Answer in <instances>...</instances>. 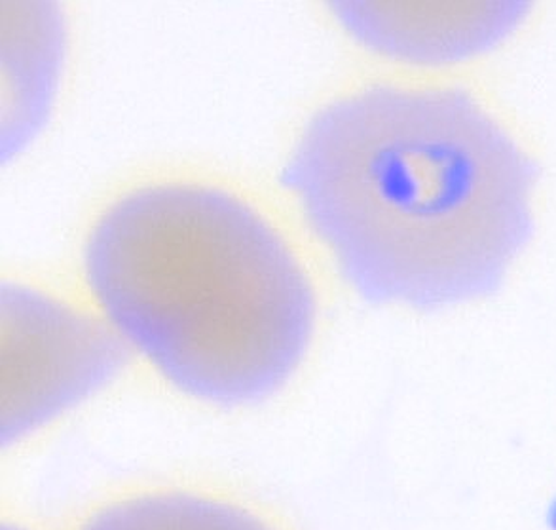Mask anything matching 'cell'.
<instances>
[{
  "mask_svg": "<svg viewBox=\"0 0 556 530\" xmlns=\"http://www.w3.org/2000/svg\"><path fill=\"white\" fill-rule=\"evenodd\" d=\"M538 167L471 91L370 84L306 124L283 169L352 288L441 308L489 295L534 228Z\"/></svg>",
  "mask_w": 556,
  "mask_h": 530,
  "instance_id": "obj_1",
  "label": "cell"
},
{
  "mask_svg": "<svg viewBox=\"0 0 556 530\" xmlns=\"http://www.w3.org/2000/svg\"><path fill=\"white\" fill-rule=\"evenodd\" d=\"M84 274L122 339L203 402L274 394L314 333L316 296L293 248L210 185L156 182L114 200L86 238Z\"/></svg>",
  "mask_w": 556,
  "mask_h": 530,
  "instance_id": "obj_2",
  "label": "cell"
},
{
  "mask_svg": "<svg viewBox=\"0 0 556 530\" xmlns=\"http://www.w3.org/2000/svg\"><path fill=\"white\" fill-rule=\"evenodd\" d=\"M0 318L4 441L75 407L122 364L121 342L103 324L38 289L4 283Z\"/></svg>",
  "mask_w": 556,
  "mask_h": 530,
  "instance_id": "obj_3",
  "label": "cell"
},
{
  "mask_svg": "<svg viewBox=\"0 0 556 530\" xmlns=\"http://www.w3.org/2000/svg\"><path fill=\"white\" fill-rule=\"evenodd\" d=\"M363 46L410 63H452L486 52L527 17L525 2H337Z\"/></svg>",
  "mask_w": 556,
  "mask_h": 530,
  "instance_id": "obj_4",
  "label": "cell"
},
{
  "mask_svg": "<svg viewBox=\"0 0 556 530\" xmlns=\"http://www.w3.org/2000/svg\"><path fill=\"white\" fill-rule=\"evenodd\" d=\"M63 33L52 4L2 2L4 156L27 143L46 118L63 61Z\"/></svg>",
  "mask_w": 556,
  "mask_h": 530,
  "instance_id": "obj_5",
  "label": "cell"
},
{
  "mask_svg": "<svg viewBox=\"0 0 556 530\" xmlns=\"http://www.w3.org/2000/svg\"><path fill=\"white\" fill-rule=\"evenodd\" d=\"M78 530H276L248 509L188 493H154L116 502Z\"/></svg>",
  "mask_w": 556,
  "mask_h": 530,
  "instance_id": "obj_6",
  "label": "cell"
},
{
  "mask_svg": "<svg viewBox=\"0 0 556 530\" xmlns=\"http://www.w3.org/2000/svg\"><path fill=\"white\" fill-rule=\"evenodd\" d=\"M547 521H549L551 530H556V501L549 506V512H547Z\"/></svg>",
  "mask_w": 556,
  "mask_h": 530,
  "instance_id": "obj_7",
  "label": "cell"
}]
</instances>
